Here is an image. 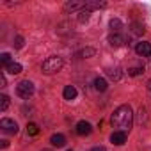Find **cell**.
<instances>
[{
	"label": "cell",
	"instance_id": "cell-1",
	"mask_svg": "<svg viewBox=\"0 0 151 151\" xmlns=\"http://www.w3.org/2000/svg\"><path fill=\"white\" fill-rule=\"evenodd\" d=\"M112 126L117 128V132H128L133 124V112H132V107L130 105H121L114 110L112 117Z\"/></svg>",
	"mask_w": 151,
	"mask_h": 151
},
{
	"label": "cell",
	"instance_id": "cell-2",
	"mask_svg": "<svg viewBox=\"0 0 151 151\" xmlns=\"http://www.w3.org/2000/svg\"><path fill=\"white\" fill-rule=\"evenodd\" d=\"M62 59L59 57V55H50L43 64H41V69H43V73H46V75H53V73H57V71H60V68H62Z\"/></svg>",
	"mask_w": 151,
	"mask_h": 151
},
{
	"label": "cell",
	"instance_id": "cell-3",
	"mask_svg": "<svg viewBox=\"0 0 151 151\" xmlns=\"http://www.w3.org/2000/svg\"><path fill=\"white\" fill-rule=\"evenodd\" d=\"M16 94L20 96V98H30L32 94H34V84L30 82V80H22L18 86H16Z\"/></svg>",
	"mask_w": 151,
	"mask_h": 151
},
{
	"label": "cell",
	"instance_id": "cell-4",
	"mask_svg": "<svg viewBox=\"0 0 151 151\" xmlns=\"http://www.w3.org/2000/svg\"><path fill=\"white\" fill-rule=\"evenodd\" d=\"M0 128H2V132L11 133V135L18 133V124H16L13 119H7V117H4L2 121H0Z\"/></svg>",
	"mask_w": 151,
	"mask_h": 151
},
{
	"label": "cell",
	"instance_id": "cell-5",
	"mask_svg": "<svg viewBox=\"0 0 151 151\" xmlns=\"http://www.w3.org/2000/svg\"><path fill=\"white\" fill-rule=\"evenodd\" d=\"M135 52H137V55H140V57H149V55H151V43H146V41L137 43Z\"/></svg>",
	"mask_w": 151,
	"mask_h": 151
},
{
	"label": "cell",
	"instance_id": "cell-6",
	"mask_svg": "<svg viewBox=\"0 0 151 151\" xmlns=\"http://www.w3.org/2000/svg\"><path fill=\"white\" fill-rule=\"evenodd\" d=\"M75 130H77L78 135L84 137V135H89V133L93 132V126H91L87 121H78V123H77V128H75Z\"/></svg>",
	"mask_w": 151,
	"mask_h": 151
},
{
	"label": "cell",
	"instance_id": "cell-7",
	"mask_svg": "<svg viewBox=\"0 0 151 151\" xmlns=\"http://www.w3.org/2000/svg\"><path fill=\"white\" fill-rule=\"evenodd\" d=\"M110 142L112 144H116V146H123L124 142H126V132H114L112 135H110Z\"/></svg>",
	"mask_w": 151,
	"mask_h": 151
},
{
	"label": "cell",
	"instance_id": "cell-8",
	"mask_svg": "<svg viewBox=\"0 0 151 151\" xmlns=\"http://www.w3.org/2000/svg\"><path fill=\"white\" fill-rule=\"evenodd\" d=\"M62 96H64V100L71 101V100H75V98H77V89H75L73 86H66V87H64V93H62Z\"/></svg>",
	"mask_w": 151,
	"mask_h": 151
},
{
	"label": "cell",
	"instance_id": "cell-9",
	"mask_svg": "<svg viewBox=\"0 0 151 151\" xmlns=\"http://www.w3.org/2000/svg\"><path fill=\"white\" fill-rule=\"evenodd\" d=\"M50 142H52L53 146H57V147H62V146L66 144V139H64L62 133H53V135L50 137Z\"/></svg>",
	"mask_w": 151,
	"mask_h": 151
},
{
	"label": "cell",
	"instance_id": "cell-10",
	"mask_svg": "<svg viewBox=\"0 0 151 151\" xmlns=\"http://www.w3.org/2000/svg\"><path fill=\"white\" fill-rule=\"evenodd\" d=\"M64 9H66V11H77V9L84 11V9H86V2H68V4L64 6Z\"/></svg>",
	"mask_w": 151,
	"mask_h": 151
},
{
	"label": "cell",
	"instance_id": "cell-11",
	"mask_svg": "<svg viewBox=\"0 0 151 151\" xmlns=\"http://www.w3.org/2000/svg\"><path fill=\"white\" fill-rule=\"evenodd\" d=\"M109 43H110V46H123L124 45V37L121 34H114V36L109 37Z\"/></svg>",
	"mask_w": 151,
	"mask_h": 151
},
{
	"label": "cell",
	"instance_id": "cell-12",
	"mask_svg": "<svg viewBox=\"0 0 151 151\" xmlns=\"http://www.w3.org/2000/svg\"><path fill=\"white\" fill-rule=\"evenodd\" d=\"M94 87H96V91H100V93L107 91V80L101 78V77H98V78L94 80Z\"/></svg>",
	"mask_w": 151,
	"mask_h": 151
},
{
	"label": "cell",
	"instance_id": "cell-13",
	"mask_svg": "<svg viewBox=\"0 0 151 151\" xmlns=\"http://www.w3.org/2000/svg\"><path fill=\"white\" fill-rule=\"evenodd\" d=\"M6 69H7V73H11V75H18V73H22V64H18V62H11Z\"/></svg>",
	"mask_w": 151,
	"mask_h": 151
},
{
	"label": "cell",
	"instance_id": "cell-14",
	"mask_svg": "<svg viewBox=\"0 0 151 151\" xmlns=\"http://www.w3.org/2000/svg\"><path fill=\"white\" fill-rule=\"evenodd\" d=\"M107 75H109L112 80H119V78H121V71H119V68H109V69H107Z\"/></svg>",
	"mask_w": 151,
	"mask_h": 151
},
{
	"label": "cell",
	"instance_id": "cell-15",
	"mask_svg": "<svg viewBox=\"0 0 151 151\" xmlns=\"http://www.w3.org/2000/svg\"><path fill=\"white\" fill-rule=\"evenodd\" d=\"M27 133L32 135V137H36V135L39 133V126H37L36 123H29V124H27Z\"/></svg>",
	"mask_w": 151,
	"mask_h": 151
},
{
	"label": "cell",
	"instance_id": "cell-16",
	"mask_svg": "<svg viewBox=\"0 0 151 151\" xmlns=\"http://www.w3.org/2000/svg\"><path fill=\"white\" fill-rule=\"evenodd\" d=\"M142 73H144V68H142V66H133V68L128 69V75H130V77H139V75H142Z\"/></svg>",
	"mask_w": 151,
	"mask_h": 151
},
{
	"label": "cell",
	"instance_id": "cell-17",
	"mask_svg": "<svg viewBox=\"0 0 151 151\" xmlns=\"http://www.w3.org/2000/svg\"><path fill=\"white\" fill-rule=\"evenodd\" d=\"M7 107H9V98H7L6 94H2V96H0V110L6 112V110H7Z\"/></svg>",
	"mask_w": 151,
	"mask_h": 151
},
{
	"label": "cell",
	"instance_id": "cell-18",
	"mask_svg": "<svg viewBox=\"0 0 151 151\" xmlns=\"http://www.w3.org/2000/svg\"><path fill=\"white\" fill-rule=\"evenodd\" d=\"M121 27H123V23L116 18V20H110V29L116 32V34H119V30H121Z\"/></svg>",
	"mask_w": 151,
	"mask_h": 151
},
{
	"label": "cell",
	"instance_id": "cell-19",
	"mask_svg": "<svg viewBox=\"0 0 151 151\" xmlns=\"http://www.w3.org/2000/svg\"><path fill=\"white\" fill-rule=\"evenodd\" d=\"M89 16H91V11H86V9H84V11H80L78 22H80V23H84V22H87V20H89Z\"/></svg>",
	"mask_w": 151,
	"mask_h": 151
},
{
	"label": "cell",
	"instance_id": "cell-20",
	"mask_svg": "<svg viewBox=\"0 0 151 151\" xmlns=\"http://www.w3.org/2000/svg\"><path fill=\"white\" fill-rule=\"evenodd\" d=\"M0 62L7 68V66L11 64V55H9V53H2V55H0Z\"/></svg>",
	"mask_w": 151,
	"mask_h": 151
},
{
	"label": "cell",
	"instance_id": "cell-21",
	"mask_svg": "<svg viewBox=\"0 0 151 151\" xmlns=\"http://www.w3.org/2000/svg\"><path fill=\"white\" fill-rule=\"evenodd\" d=\"M132 27H133V34H144V25H140V23H133Z\"/></svg>",
	"mask_w": 151,
	"mask_h": 151
},
{
	"label": "cell",
	"instance_id": "cell-22",
	"mask_svg": "<svg viewBox=\"0 0 151 151\" xmlns=\"http://www.w3.org/2000/svg\"><path fill=\"white\" fill-rule=\"evenodd\" d=\"M14 46H16V48H22V46H23V37H22V36H16V39H14Z\"/></svg>",
	"mask_w": 151,
	"mask_h": 151
},
{
	"label": "cell",
	"instance_id": "cell-23",
	"mask_svg": "<svg viewBox=\"0 0 151 151\" xmlns=\"http://www.w3.org/2000/svg\"><path fill=\"white\" fill-rule=\"evenodd\" d=\"M82 55H84V57H89V55H94V50H93V48H87V50H84V52H82Z\"/></svg>",
	"mask_w": 151,
	"mask_h": 151
},
{
	"label": "cell",
	"instance_id": "cell-24",
	"mask_svg": "<svg viewBox=\"0 0 151 151\" xmlns=\"http://www.w3.org/2000/svg\"><path fill=\"white\" fill-rule=\"evenodd\" d=\"M0 84H2V87H6V75L4 73L0 75Z\"/></svg>",
	"mask_w": 151,
	"mask_h": 151
},
{
	"label": "cell",
	"instance_id": "cell-25",
	"mask_svg": "<svg viewBox=\"0 0 151 151\" xmlns=\"http://www.w3.org/2000/svg\"><path fill=\"white\" fill-rule=\"evenodd\" d=\"M91 151H105V147H101V146H96V147H93Z\"/></svg>",
	"mask_w": 151,
	"mask_h": 151
},
{
	"label": "cell",
	"instance_id": "cell-26",
	"mask_svg": "<svg viewBox=\"0 0 151 151\" xmlns=\"http://www.w3.org/2000/svg\"><path fill=\"white\" fill-rule=\"evenodd\" d=\"M147 91H149V93H151V78H149V80H147Z\"/></svg>",
	"mask_w": 151,
	"mask_h": 151
},
{
	"label": "cell",
	"instance_id": "cell-27",
	"mask_svg": "<svg viewBox=\"0 0 151 151\" xmlns=\"http://www.w3.org/2000/svg\"><path fill=\"white\" fill-rule=\"evenodd\" d=\"M43 151H52V149H43Z\"/></svg>",
	"mask_w": 151,
	"mask_h": 151
},
{
	"label": "cell",
	"instance_id": "cell-28",
	"mask_svg": "<svg viewBox=\"0 0 151 151\" xmlns=\"http://www.w3.org/2000/svg\"><path fill=\"white\" fill-rule=\"evenodd\" d=\"M68 151H73V149H68Z\"/></svg>",
	"mask_w": 151,
	"mask_h": 151
}]
</instances>
